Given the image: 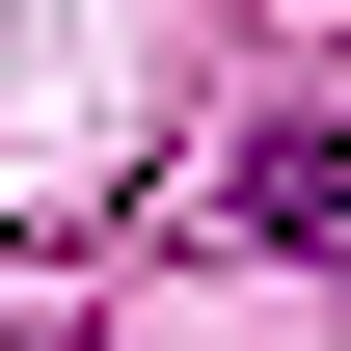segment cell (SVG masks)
Masks as SVG:
<instances>
[{
    "instance_id": "1",
    "label": "cell",
    "mask_w": 351,
    "mask_h": 351,
    "mask_svg": "<svg viewBox=\"0 0 351 351\" xmlns=\"http://www.w3.org/2000/svg\"><path fill=\"white\" fill-rule=\"evenodd\" d=\"M217 243H351V162H324V135H270V162H217Z\"/></svg>"
}]
</instances>
